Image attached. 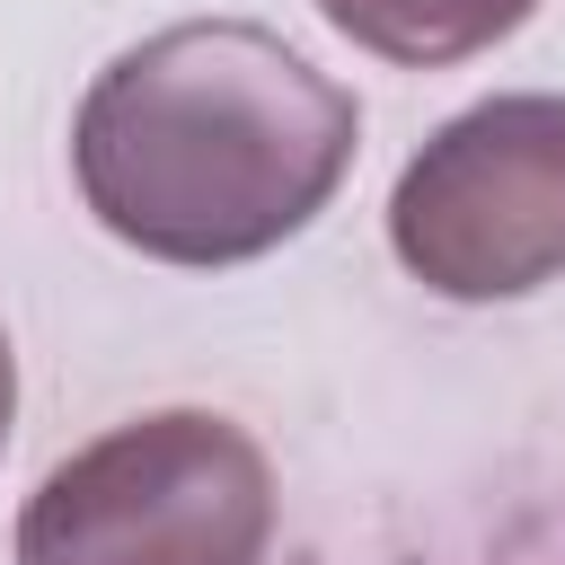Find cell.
Listing matches in <instances>:
<instances>
[{"label": "cell", "instance_id": "cell-5", "mask_svg": "<svg viewBox=\"0 0 565 565\" xmlns=\"http://www.w3.org/2000/svg\"><path fill=\"white\" fill-rule=\"evenodd\" d=\"M9 424H18V353H9V327H0V450H9Z\"/></svg>", "mask_w": 565, "mask_h": 565}, {"label": "cell", "instance_id": "cell-3", "mask_svg": "<svg viewBox=\"0 0 565 565\" xmlns=\"http://www.w3.org/2000/svg\"><path fill=\"white\" fill-rule=\"evenodd\" d=\"M388 247L441 300H530L565 274V97L512 88L450 115L388 185Z\"/></svg>", "mask_w": 565, "mask_h": 565}, {"label": "cell", "instance_id": "cell-1", "mask_svg": "<svg viewBox=\"0 0 565 565\" xmlns=\"http://www.w3.org/2000/svg\"><path fill=\"white\" fill-rule=\"evenodd\" d=\"M362 150V106L256 18H185L124 44L79 115L71 177L106 238L221 274L300 238Z\"/></svg>", "mask_w": 565, "mask_h": 565}, {"label": "cell", "instance_id": "cell-2", "mask_svg": "<svg viewBox=\"0 0 565 565\" xmlns=\"http://www.w3.org/2000/svg\"><path fill=\"white\" fill-rule=\"evenodd\" d=\"M274 459L212 406L132 415L71 459L18 512V565H265Z\"/></svg>", "mask_w": 565, "mask_h": 565}, {"label": "cell", "instance_id": "cell-4", "mask_svg": "<svg viewBox=\"0 0 565 565\" xmlns=\"http://www.w3.org/2000/svg\"><path fill=\"white\" fill-rule=\"evenodd\" d=\"M530 9L539 0H318V18L344 44H362L397 71H441V62L494 53L503 35L530 26Z\"/></svg>", "mask_w": 565, "mask_h": 565}]
</instances>
